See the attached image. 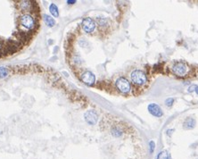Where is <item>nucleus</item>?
Returning a JSON list of instances; mask_svg holds the SVG:
<instances>
[{"mask_svg":"<svg viewBox=\"0 0 198 159\" xmlns=\"http://www.w3.org/2000/svg\"><path fill=\"white\" fill-rule=\"evenodd\" d=\"M195 91L198 94V86H196V88H195Z\"/></svg>","mask_w":198,"mask_h":159,"instance_id":"19","label":"nucleus"},{"mask_svg":"<svg viewBox=\"0 0 198 159\" xmlns=\"http://www.w3.org/2000/svg\"><path fill=\"white\" fill-rule=\"evenodd\" d=\"M81 26H82V30L87 32V33H91L95 31L96 29V22L93 19L91 18H84L83 21H82V23H81Z\"/></svg>","mask_w":198,"mask_h":159,"instance_id":"4","label":"nucleus"},{"mask_svg":"<svg viewBox=\"0 0 198 159\" xmlns=\"http://www.w3.org/2000/svg\"><path fill=\"white\" fill-rule=\"evenodd\" d=\"M84 118H85V121L90 124V125H94L96 123L97 120H98V115L97 113L94 111V110H89L88 112L85 113L84 114Z\"/></svg>","mask_w":198,"mask_h":159,"instance_id":"7","label":"nucleus"},{"mask_svg":"<svg viewBox=\"0 0 198 159\" xmlns=\"http://www.w3.org/2000/svg\"><path fill=\"white\" fill-rule=\"evenodd\" d=\"M147 109H148L149 113H150L152 115L155 116V117H161V116H162V114H163V113H162L161 107L158 106L157 104H154V103L149 104Z\"/></svg>","mask_w":198,"mask_h":159,"instance_id":"8","label":"nucleus"},{"mask_svg":"<svg viewBox=\"0 0 198 159\" xmlns=\"http://www.w3.org/2000/svg\"><path fill=\"white\" fill-rule=\"evenodd\" d=\"M173 103H174V99H172V98L167 99L166 101H165V104H166V106H171Z\"/></svg>","mask_w":198,"mask_h":159,"instance_id":"16","label":"nucleus"},{"mask_svg":"<svg viewBox=\"0 0 198 159\" xmlns=\"http://www.w3.org/2000/svg\"><path fill=\"white\" fill-rule=\"evenodd\" d=\"M66 3H67V4H72L76 3V1H75V0H68Z\"/></svg>","mask_w":198,"mask_h":159,"instance_id":"18","label":"nucleus"},{"mask_svg":"<svg viewBox=\"0 0 198 159\" xmlns=\"http://www.w3.org/2000/svg\"><path fill=\"white\" fill-rule=\"evenodd\" d=\"M20 6L23 12H29V11H34L37 7L36 4H32L31 1H21Z\"/></svg>","mask_w":198,"mask_h":159,"instance_id":"9","label":"nucleus"},{"mask_svg":"<svg viewBox=\"0 0 198 159\" xmlns=\"http://www.w3.org/2000/svg\"><path fill=\"white\" fill-rule=\"evenodd\" d=\"M131 81L132 82L136 85H144L146 82V75L143 71L140 70H135L131 72Z\"/></svg>","mask_w":198,"mask_h":159,"instance_id":"2","label":"nucleus"},{"mask_svg":"<svg viewBox=\"0 0 198 159\" xmlns=\"http://www.w3.org/2000/svg\"><path fill=\"white\" fill-rule=\"evenodd\" d=\"M156 159H170V154L167 150H162L158 154Z\"/></svg>","mask_w":198,"mask_h":159,"instance_id":"13","label":"nucleus"},{"mask_svg":"<svg viewBox=\"0 0 198 159\" xmlns=\"http://www.w3.org/2000/svg\"><path fill=\"white\" fill-rule=\"evenodd\" d=\"M8 75V70L5 67H0V79H4Z\"/></svg>","mask_w":198,"mask_h":159,"instance_id":"14","label":"nucleus"},{"mask_svg":"<svg viewBox=\"0 0 198 159\" xmlns=\"http://www.w3.org/2000/svg\"><path fill=\"white\" fill-rule=\"evenodd\" d=\"M172 71L173 72L176 74V75H179V76H184L188 71V68H187V65L182 63V62H179L177 63H175L172 67Z\"/></svg>","mask_w":198,"mask_h":159,"instance_id":"6","label":"nucleus"},{"mask_svg":"<svg viewBox=\"0 0 198 159\" xmlns=\"http://www.w3.org/2000/svg\"><path fill=\"white\" fill-rule=\"evenodd\" d=\"M80 80L82 82H84L85 84L90 86V85H93L96 81V76L93 72H89V71H87L85 72H83L80 76Z\"/></svg>","mask_w":198,"mask_h":159,"instance_id":"5","label":"nucleus"},{"mask_svg":"<svg viewBox=\"0 0 198 159\" xmlns=\"http://www.w3.org/2000/svg\"><path fill=\"white\" fill-rule=\"evenodd\" d=\"M112 132H113V135L115 136V137H120V136L122 134V131H121L118 128H114V129H113Z\"/></svg>","mask_w":198,"mask_h":159,"instance_id":"15","label":"nucleus"},{"mask_svg":"<svg viewBox=\"0 0 198 159\" xmlns=\"http://www.w3.org/2000/svg\"><path fill=\"white\" fill-rule=\"evenodd\" d=\"M195 126H196V120H195L194 118H191V117L187 118V119L184 121V122H183V127H184V129H186V130L193 129Z\"/></svg>","mask_w":198,"mask_h":159,"instance_id":"10","label":"nucleus"},{"mask_svg":"<svg viewBox=\"0 0 198 159\" xmlns=\"http://www.w3.org/2000/svg\"><path fill=\"white\" fill-rule=\"evenodd\" d=\"M49 11H50L51 14H52L54 17H58V16H59L58 8H57V6H56L55 4H50V6H49Z\"/></svg>","mask_w":198,"mask_h":159,"instance_id":"12","label":"nucleus"},{"mask_svg":"<svg viewBox=\"0 0 198 159\" xmlns=\"http://www.w3.org/2000/svg\"><path fill=\"white\" fill-rule=\"evenodd\" d=\"M19 22H20V24L27 29V30H30V31L34 32L37 29V23H36V20L33 16H31L30 14H23L22 15L20 18H19Z\"/></svg>","mask_w":198,"mask_h":159,"instance_id":"1","label":"nucleus"},{"mask_svg":"<svg viewBox=\"0 0 198 159\" xmlns=\"http://www.w3.org/2000/svg\"><path fill=\"white\" fill-rule=\"evenodd\" d=\"M44 20H45V22L47 26L49 27H53L56 25V20L54 18H52V16H49L47 14H45L44 16Z\"/></svg>","mask_w":198,"mask_h":159,"instance_id":"11","label":"nucleus"},{"mask_svg":"<svg viewBox=\"0 0 198 159\" xmlns=\"http://www.w3.org/2000/svg\"><path fill=\"white\" fill-rule=\"evenodd\" d=\"M149 146H150V152L153 153L154 152V147H155V144L154 141H150L149 142Z\"/></svg>","mask_w":198,"mask_h":159,"instance_id":"17","label":"nucleus"},{"mask_svg":"<svg viewBox=\"0 0 198 159\" xmlns=\"http://www.w3.org/2000/svg\"><path fill=\"white\" fill-rule=\"evenodd\" d=\"M116 87L122 93H128L131 89L130 81L124 77H121L116 81Z\"/></svg>","mask_w":198,"mask_h":159,"instance_id":"3","label":"nucleus"}]
</instances>
